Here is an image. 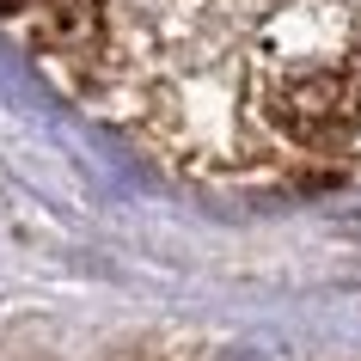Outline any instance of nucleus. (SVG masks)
Here are the masks:
<instances>
[{
	"mask_svg": "<svg viewBox=\"0 0 361 361\" xmlns=\"http://www.w3.org/2000/svg\"><path fill=\"white\" fill-rule=\"evenodd\" d=\"M276 123L306 147H337L361 129V86L349 74H300L276 92Z\"/></svg>",
	"mask_w": 361,
	"mask_h": 361,
	"instance_id": "nucleus-1",
	"label": "nucleus"
},
{
	"mask_svg": "<svg viewBox=\"0 0 361 361\" xmlns=\"http://www.w3.org/2000/svg\"><path fill=\"white\" fill-rule=\"evenodd\" d=\"M6 6H19V0H0V13H6Z\"/></svg>",
	"mask_w": 361,
	"mask_h": 361,
	"instance_id": "nucleus-2",
	"label": "nucleus"
}]
</instances>
